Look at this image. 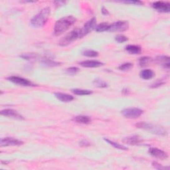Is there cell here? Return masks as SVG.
Instances as JSON below:
<instances>
[{
  "label": "cell",
  "instance_id": "obj_25",
  "mask_svg": "<svg viewBox=\"0 0 170 170\" xmlns=\"http://www.w3.org/2000/svg\"><path fill=\"white\" fill-rule=\"evenodd\" d=\"M104 140L106 142H107L108 143H109L110 145L113 146L114 148H117V149H119V150H128V148L124 146H123V145H121V144L120 143H116L114 142H113V141H111L110 140H109V139H106L104 138Z\"/></svg>",
  "mask_w": 170,
  "mask_h": 170
},
{
  "label": "cell",
  "instance_id": "obj_18",
  "mask_svg": "<svg viewBox=\"0 0 170 170\" xmlns=\"http://www.w3.org/2000/svg\"><path fill=\"white\" fill-rule=\"evenodd\" d=\"M140 76L142 79L149 80L153 78L154 76V73L150 69H146L143 70L140 72Z\"/></svg>",
  "mask_w": 170,
  "mask_h": 170
},
{
  "label": "cell",
  "instance_id": "obj_13",
  "mask_svg": "<svg viewBox=\"0 0 170 170\" xmlns=\"http://www.w3.org/2000/svg\"><path fill=\"white\" fill-rule=\"evenodd\" d=\"M122 141L123 142H124L127 144H129V145H134V146L139 145V144H140L142 142L141 138L136 135H134L132 136L125 138Z\"/></svg>",
  "mask_w": 170,
  "mask_h": 170
},
{
  "label": "cell",
  "instance_id": "obj_21",
  "mask_svg": "<svg viewBox=\"0 0 170 170\" xmlns=\"http://www.w3.org/2000/svg\"><path fill=\"white\" fill-rule=\"evenodd\" d=\"M152 62V59L149 56H142L140 59H139V63L142 67L143 66H146L148 65H150Z\"/></svg>",
  "mask_w": 170,
  "mask_h": 170
},
{
  "label": "cell",
  "instance_id": "obj_33",
  "mask_svg": "<svg viewBox=\"0 0 170 170\" xmlns=\"http://www.w3.org/2000/svg\"><path fill=\"white\" fill-rule=\"evenodd\" d=\"M163 84H164V82H157L156 83H154L152 85L151 87L152 88H156V87H158L159 86H162Z\"/></svg>",
  "mask_w": 170,
  "mask_h": 170
},
{
  "label": "cell",
  "instance_id": "obj_1",
  "mask_svg": "<svg viewBox=\"0 0 170 170\" xmlns=\"http://www.w3.org/2000/svg\"><path fill=\"white\" fill-rule=\"evenodd\" d=\"M76 21V19L73 15H69L58 20L55 25L54 32L56 35L63 34L67 31Z\"/></svg>",
  "mask_w": 170,
  "mask_h": 170
},
{
  "label": "cell",
  "instance_id": "obj_4",
  "mask_svg": "<svg viewBox=\"0 0 170 170\" xmlns=\"http://www.w3.org/2000/svg\"><path fill=\"white\" fill-rule=\"evenodd\" d=\"M96 27V19L93 17L87 22L82 28L79 29V38L83 37L84 36L86 35L90 32H91L92 30L95 29Z\"/></svg>",
  "mask_w": 170,
  "mask_h": 170
},
{
  "label": "cell",
  "instance_id": "obj_35",
  "mask_svg": "<svg viewBox=\"0 0 170 170\" xmlns=\"http://www.w3.org/2000/svg\"><path fill=\"white\" fill-rule=\"evenodd\" d=\"M102 14H104V15H109V12H108V10L106 9L104 7L102 8Z\"/></svg>",
  "mask_w": 170,
  "mask_h": 170
},
{
  "label": "cell",
  "instance_id": "obj_23",
  "mask_svg": "<svg viewBox=\"0 0 170 170\" xmlns=\"http://www.w3.org/2000/svg\"><path fill=\"white\" fill-rule=\"evenodd\" d=\"M73 93L76 95H89L92 93V92L89 90H83V89H76L72 90Z\"/></svg>",
  "mask_w": 170,
  "mask_h": 170
},
{
  "label": "cell",
  "instance_id": "obj_24",
  "mask_svg": "<svg viewBox=\"0 0 170 170\" xmlns=\"http://www.w3.org/2000/svg\"><path fill=\"white\" fill-rule=\"evenodd\" d=\"M20 57L23 58V59L30 61H33L36 60L37 57V55L35 53H25L22 55H20Z\"/></svg>",
  "mask_w": 170,
  "mask_h": 170
},
{
  "label": "cell",
  "instance_id": "obj_6",
  "mask_svg": "<svg viewBox=\"0 0 170 170\" xmlns=\"http://www.w3.org/2000/svg\"><path fill=\"white\" fill-rule=\"evenodd\" d=\"M79 38V29H75L71 31L70 33L66 35L63 38H62L59 42L61 46H66L73 43L74 41Z\"/></svg>",
  "mask_w": 170,
  "mask_h": 170
},
{
  "label": "cell",
  "instance_id": "obj_28",
  "mask_svg": "<svg viewBox=\"0 0 170 170\" xmlns=\"http://www.w3.org/2000/svg\"><path fill=\"white\" fill-rule=\"evenodd\" d=\"M115 40H116V41H117L118 43H124V42H126V41H127L128 40V39L127 37H126L125 35H118L116 36Z\"/></svg>",
  "mask_w": 170,
  "mask_h": 170
},
{
  "label": "cell",
  "instance_id": "obj_16",
  "mask_svg": "<svg viewBox=\"0 0 170 170\" xmlns=\"http://www.w3.org/2000/svg\"><path fill=\"white\" fill-rule=\"evenodd\" d=\"M55 96L58 100L64 102H69L74 99V97L72 95L65 93H61V92H56Z\"/></svg>",
  "mask_w": 170,
  "mask_h": 170
},
{
  "label": "cell",
  "instance_id": "obj_29",
  "mask_svg": "<svg viewBox=\"0 0 170 170\" xmlns=\"http://www.w3.org/2000/svg\"><path fill=\"white\" fill-rule=\"evenodd\" d=\"M133 66V65L131 63H124L122 65H121L119 66V69L120 70H123V71H126V70H130Z\"/></svg>",
  "mask_w": 170,
  "mask_h": 170
},
{
  "label": "cell",
  "instance_id": "obj_31",
  "mask_svg": "<svg viewBox=\"0 0 170 170\" xmlns=\"http://www.w3.org/2000/svg\"><path fill=\"white\" fill-rule=\"evenodd\" d=\"M152 166H153L154 168H155L158 169H169V167H163V166H161V164L158 163L156 162H153V163H152Z\"/></svg>",
  "mask_w": 170,
  "mask_h": 170
},
{
  "label": "cell",
  "instance_id": "obj_11",
  "mask_svg": "<svg viewBox=\"0 0 170 170\" xmlns=\"http://www.w3.org/2000/svg\"><path fill=\"white\" fill-rule=\"evenodd\" d=\"M149 152H150V153L152 156L158 158L159 159H162V160H163V159H166L168 158V156L166 152H165L164 151L159 150V149L156 148H150Z\"/></svg>",
  "mask_w": 170,
  "mask_h": 170
},
{
  "label": "cell",
  "instance_id": "obj_14",
  "mask_svg": "<svg viewBox=\"0 0 170 170\" xmlns=\"http://www.w3.org/2000/svg\"><path fill=\"white\" fill-rule=\"evenodd\" d=\"M1 114L5 116H9V117L16 118V119H19V120L23 119L22 116H21L19 114H18L17 111L12 109H5L3 110H2Z\"/></svg>",
  "mask_w": 170,
  "mask_h": 170
},
{
  "label": "cell",
  "instance_id": "obj_34",
  "mask_svg": "<svg viewBox=\"0 0 170 170\" xmlns=\"http://www.w3.org/2000/svg\"><path fill=\"white\" fill-rule=\"evenodd\" d=\"M80 145L82 146H90V143L89 142H87L86 140H82L80 142Z\"/></svg>",
  "mask_w": 170,
  "mask_h": 170
},
{
  "label": "cell",
  "instance_id": "obj_20",
  "mask_svg": "<svg viewBox=\"0 0 170 170\" xmlns=\"http://www.w3.org/2000/svg\"><path fill=\"white\" fill-rule=\"evenodd\" d=\"M41 63H43V65L47 66H59L61 65L60 63L53 61L48 58L43 59L42 61H41Z\"/></svg>",
  "mask_w": 170,
  "mask_h": 170
},
{
  "label": "cell",
  "instance_id": "obj_8",
  "mask_svg": "<svg viewBox=\"0 0 170 170\" xmlns=\"http://www.w3.org/2000/svg\"><path fill=\"white\" fill-rule=\"evenodd\" d=\"M152 7L159 12L168 13L170 11V3L169 2H156L152 4Z\"/></svg>",
  "mask_w": 170,
  "mask_h": 170
},
{
  "label": "cell",
  "instance_id": "obj_17",
  "mask_svg": "<svg viewBox=\"0 0 170 170\" xmlns=\"http://www.w3.org/2000/svg\"><path fill=\"white\" fill-rule=\"evenodd\" d=\"M126 50L130 54H133V55H138L142 53V48L140 47V46H138V45H129L126 47Z\"/></svg>",
  "mask_w": 170,
  "mask_h": 170
},
{
  "label": "cell",
  "instance_id": "obj_9",
  "mask_svg": "<svg viewBox=\"0 0 170 170\" xmlns=\"http://www.w3.org/2000/svg\"><path fill=\"white\" fill-rule=\"evenodd\" d=\"M8 80L13 82V83L16 84V85H19L20 86H34L33 84L30 80L22 78V77H19V76H10L8 78Z\"/></svg>",
  "mask_w": 170,
  "mask_h": 170
},
{
  "label": "cell",
  "instance_id": "obj_5",
  "mask_svg": "<svg viewBox=\"0 0 170 170\" xmlns=\"http://www.w3.org/2000/svg\"><path fill=\"white\" fill-rule=\"evenodd\" d=\"M129 27V23L126 21H118L110 25L108 32L115 33V32H123L126 31Z\"/></svg>",
  "mask_w": 170,
  "mask_h": 170
},
{
  "label": "cell",
  "instance_id": "obj_2",
  "mask_svg": "<svg viewBox=\"0 0 170 170\" xmlns=\"http://www.w3.org/2000/svg\"><path fill=\"white\" fill-rule=\"evenodd\" d=\"M51 9L49 7H46L31 19V24L35 27H41L45 25L49 17Z\"/></svg>",
  "mask_w": 170,
  "mask_h": 170
},
{
  "label": "cell",
  "instance_id": "obj_32",
  "mask_svg": "<svg viewBox=\"0 0 170 170\" xmlns=\"http://www.w3.org/2000/svg\"><path fill=\"white\" fill-rule=\"evenodd\" d=\"M123 3H128V4H134V5H143V2L140 1H126V2H123Z\"/></svg>",
  "mask_w": 170,
  "mask_h": 170
},
{
  "label": "cell",
  "instance_id": "obj_30",
  "mask_svg": "<svg viewBox=\"0 0 170 170\" xmlns=\"http://www.w3.org/2000/svg\"><path fill=\"white\" fill-rule=\"evenodd\" d=\"M79 71V68H77V67H70L69 69H66V74H68V75H73L76 74Z\"/></svg>",
  "mask_w": 170,
  "mask_h": 170
},
{
  "label": "cell",
  "instance_id": "obj_3",
  "mask_svg": "<svg viewBox=\"0 0 170 170\" xmlns=\"http://www.w3.org/2000/svg\"><path fill=\"white\" fill-rule=\"evenodd\" d=\"M136 126L138 128H141V129H144L148 131H150L153 134H155L157 135L165 136L167 134V132L163 128L157 125L152 124H148L146 122H139L136 124Z\"/></svg>",
  "mask_w": 170,
  "mask_h": 170
},
{
  "label": "cell",
  "instance_id": "obj_27",
  "mask_svg": "<svg viewBox=\"0 0 170 170\" xmlns=\"http://www.w3.org/2000/svg\"><path fill=\"white\" fill-rule=\"evenodd\" d=\"M93 84L95 85V86L99 87V88H106V87L108 86V84L106 82L99 79H95L93 82Z\"/></svg>",
  "mask_w": 170,
  "mask_h": 170
},
{
  "label": "cell",
  "instance_id": "obj_10",
  "mask_svg": "<svg viewBox=\"0 0 170 170\" xmlns=\"http://www.w3.org/2000/svg\"><path fill=\"white\" fill-rule=\"evenodd\" d=\"M23 143V142L17 140V139L7 137L2 139L1 142H0V146H1V147L10 146H20Z\"/></svg>",
  "mask_w": 170,
  "mask_h": 170
},
{
  "label": "cell",
  "instance_id": "obj_26",
  "mask_svg": "<svg viewBox=\"0 0 170 170\" xmlns=\"http://www.w3.org/2000/svg\"><path fill=\"white\" fill-rule=\"evenodd\" d=\"M82 55L86 56H89V57H95V56L99 55V53L93 50H85L82 52Z\"/></svg>",
  "mask_w": 170,
  "mask_h": 170
},
{
  "label": "cell",
  "instance_id": "obj_7",
  "mask_svg": "<svg viewBox=\"0 0 170 170\" xmlns=\"http://www.w3.org/2000/svg\"><path fill=\"white\" fill-rule=\"evenodd\" d=\"M122 114L125 118L135 119V118L140 117L143 114V111L140 109H137V108H131V109H126L122 110Z\"/></svg>",
  "mask_w": 170,
  "mask_h": 170
},
{
  "label": "cell",
  "instance_id": "obj_22",
  "mask_svg": "<svg viewBox=\"0 0 170 170\" xmlns=\"http://www.w3.org/2000/svg\"><path fill=\"white\" fill-rule=\"evenodd\" d=\"M110 25L107 23H101L97 25L95 28V30L97 32H103L105 31L109 30Z\"/></svg>",
  "mask_w": 170,
  "mask_h": 170
},
{
  "label": "cell",
  "instance_id": "obj_19",
  "mask_svg": "<svg viewBox=\"0 0 170 170\" xmlns=\"http://www.w3.org/2000/svg\"><path fill=\"white\" fill-rule=\"evenodd\" d=\"M73 120L77 123H80V124H89L91 122V119L89 116H83V115L76 116L73 118Z\"/></svg>",
  "mask_w": 170,
  "mask_h": 170
},
{
  "label": "cell",
  "instance_id": "obj_12",
  "mask_svg": "<svg viewBox=\"0 0 170 170\" xmlns=\"http://www.w3.org/2000/svg\"><path fill=\"white\" fill-rule=\"evenodd\" d=\"M80 65L83 66V67H86V68H95V67H99V66L103 65V63L98 61L88 60V61H84L80 62Z\"/></svg>",
  "mask_w": 170,
  "mask_h": 170
},
{
  "label": "cell",
  "instance_id": "obj_15",
  "mask_svg": "<svg viewBox=\"0 0 170 170\" xmlns=\"http://www.w3.org/2000/svg\"><path fill=\"white\" fill-rule=\"evenodd\" d=\"M157 63L162 65L163 68L169 69L170 66L169 57L168 56H159L156 58Z\"/></svg>",
  "mask_w": 170,
  "mask_h": 170
}]
</instances>
